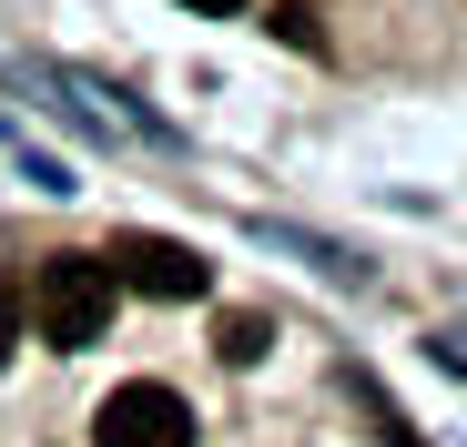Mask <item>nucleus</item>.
<instances>
[{"instance_id":"obj_1","label":"nucleus","mask_w":467,"mask_h":447,"mask_svg":"<svg viewBox=\"0 0 467 447\" xmlns=\"http://www.w3.org/2000/svg\"><path fill=\"white\" fill-rule=\"evenodd\" d=\"M21 316H31L41 346H61V356L102 346V326H112V275H102V255H51V265L31 275V295H21Z\"/></svg>"},{"instance_id":"obj_2","label":"nucleus","mask_w":467,"mask_h":447,"mask_svg":"<svg viewBox=\"0 0 467 447\" xmlns=\"http://www.w3.org/2000/svg\"><path fill=\"white\" fill-rule=\"evenodd\" d=\"M102 275H112V295H163V306H193L213 285V265L193 244H173V234H112Z\"/></svg>"},{"instance_id":"obj_3","label":"nucleus","mask_w":467,"mask_h":447,"mask_svg":"<svg viewBox=\"0 0 467 447\" xmlns=\"http://www.w3.org/2000/svg\"><path fill=\"white\" fill-rule=\"evenodd\" d=\"M92 447H193V407H183L173 387L132 377V387H112V397L92 407Z\"/></svg>"},{"instance_id":"obj_4","label":"nucleus","mask_w":467,"mask_h":447,"mask_svg":"<svg viewBox=\"0 0 467 447\" xmlns=\"http://www.w3.org/2000/svg\"><path fill=\"white\" fill-rule=\"evenodd\" d=\"M265 346H275V326H265V316H223V326H213V356H223V366H254Z\"/></svg>"},{"instance_id":"obj_5","label":"nucleus","mask_w":467,"mask_h":447,"mask_svg":"<svg viewBox=\"0 0 467 447\" xmlns=\"http://www.w3.org/2000/svg\"><path fill=\"white\" fill-rule=\"evenodd\" d=\"M275 31H285L295 51H326V31H316V11H305V0H285V11H275Z\"/></svg>"},{"instance_id":"obj_6","label":"nucleus","mask_w":467,"mask_h":447,"mask_svg":"<svg viewBox=\"0 0 467 447\" xmlns=\"http://www.w3.org/2000/svg\"><path fill=\"white\" fill-rule=\"evenodd\" d=\"M11 346H21V285L0 275V356H11Z\"/></svg>"},{"instance_id":"obj_7","label":"nucleus","mask_w":467,"mask_h":447,"mask_svg":"<svg viewBox=\"0 0 467 447\" xmlns=\"http://www.w3.org/2000/svg\"><path fill=\"white\" fill-rule=\"evenodd\" d=\"M183 11H244V0H183Z\"/></svg>"}]
</instances>
